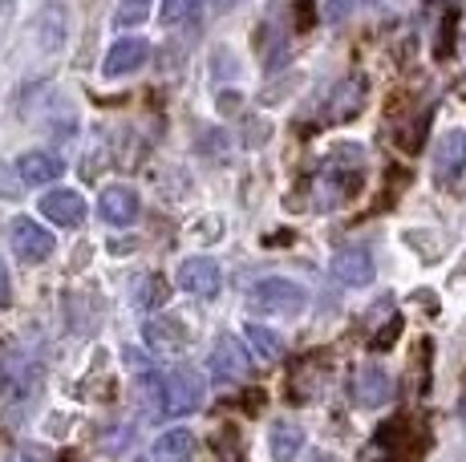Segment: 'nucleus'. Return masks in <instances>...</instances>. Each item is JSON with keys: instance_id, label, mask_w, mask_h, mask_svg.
Wrapping results in <instances>:
<instances>
[{"instance_id": "6", "label": "nucleus", "mask_w": 466, "mask_h": 462, "mask_svg": "<svg viewBox=\"0 0 466 462\" xmlns=\"http://www.w3.org/2000/svg\"><path fill=\"white\" fill-rule=\"evenodd\" d=\"M178 288H183L187 296H199V300L215 296V292L223 288L219 264H215L211 256H191V260H183L178 264Z\"/></svg>"}, {"instance_id": "27", "label": "nucleus", "mask_w": 466, "mask_h": 462, "mask_svg": "<svg viewBox=\"0 0 466 462\" xmlns=\"http://www.w3.org/2000/svg\"><path fill=\"white\" fill-rule=\"evenodd\" d=\"M5 300H8V272H5V264H0V308H5Z\"/></svg>"}, {"instance_id": "22", "label": "nucleus", "mask_w": 466, "mask_h": 462, "mask_svg": "<svg viewBox=\"0 0 466 462\" xmlns=\"http://www.w3.org/2000/svg\"><path fill=\"white\" fill-rule=\"evenodd\" d=\"M203 0H163V25H178L183 16H195V8H199Z\"/></svg>"}, {"instance_id": "14", "label": "nucleus", "mask_w": 466, "mask_h": 462, "mask_svg": "<svg viewBox=\"0 0 466 462\" xmlns=\"http://www.w3.org/2000/svg\"><path fill=\"white\" fill-rule=\"evenodd\" d=\"M150 61V45L142 37H122L118 45H110L106 53V77H122V74H134Z\"/></svg>"}, {"instance_id": "1", "label": "nucleus", "mask_w": 466, "mask_h": 462, "mask_svg": "<svg viewBox=\"0 0 466 462\" xmlns=\"http://www.w3.org/2000/svg\"><path fill=\"white\" fill-rule=\"evenodd\" d=\"M357 191H361V146H337L329 155L325 171L317 175L312 203H317V211H333L345 199H353Z\"/></svg>"}, {"instance_id": "3", "label": "nucleus", "mask_w": 466, "mask_h": 462, "mask_svg": "<svg viewBox=\"0 0 466 462\" xmlns=\"http://www.w3.org/2000/svg\"><path fill=\"white\" fill-rule=\"evenodd\" d=\"M248 305H252V313H259V316H300L304 305H309V292H304L297 280L268 276L248 292Z\"/></svg>"}, {"instance_id": "17", "label": "nucleus", "mask_w": 466, "mask_h": 462, "mask_svg": "<svg viewBox=\"0 0 466 462\" xmlns=\"http://www.w3.org/2000/svg\"><path fill=\"white\" fill-rule=\"evenodd\" d=\"M268 447H272L276 462H297L300 447H304V430L297 422H276L272 430H268Z\"/></svg>"}, {"instance_id": "21", "label": "nucleus", "mask_w": 466, "mask_h": 462, "mask_svg": "<svg viewBox=\"0 0 466 462\" xmlns=\"http://www.w3.org/2000/svg\"><path fill=\"white\" fill-rule=\"evenodd\" d=\"M163 300H167L163 276H142L138 284H134V305H138V308H158Z\"/></svg>"}, {"instance_id": "29", "label": "nucleus", "mask_w": 466, "mask_h": 462, "mask_svg": "<svg viewBox=\"0 0 466 462\" xmlns=\"http://www.w3.org/2000/svg\"><path fill=\"white\" fill-rule=\"evenodd\" d=\"M459 417H462V426H466V394H462V402H459Z\"/></svg>"}, {"instance_id": "12", "label": "nucleus", "mask_w": 466, "mask_h": 462, "mask_svg": "<svg viewBox=\"0 0 466 462\" xmlns=\"http://www.w3.org/2000/svg\"><path fill=\"white\" fill-rule=\"evenodd\" d=\"M142 336H147L150 353H183L187 341H191V333H187V325L178 316H150L142 325Z\"/></svg>"}, {"instance_id": "13", "label": "nucleus", "mask_w": 466, "mask_h": 462, "mask_svg": "<svg viewBox=\"0 0 466 462\" xmlns=\"http://www.w3.org/2000/svg\"><path fill=\"white\" fill-rule=\"evenodd\" d=\"M41 216L53 219L57 227H77L86 219V199L77 191H66V186H57V191H49L41 199Z\"/></svg>"}, {"instance_id": "5", "label": "nucleus", "mask_w": 466, "mask_h": 462, "mask_svg": "<svg viewBox=\"0 0 466 462\" xmlns=\"http://www.w3.org/2000/svg\"><path fill=\"white\" fill-rule=\"evenodd\" d=\"M8 244H13L16 260H25V264H41L53 256V236L37 224V219H13Z\"/></svg>"}, {"instance_id": "16", "label": "nucleus", "mask_w": 466, "mask_h": 462, "mask_svg": "<svg viewBox=\"0 0 466 462\" xmlns=\"http://www.w3.org/2000/svg\"><path fill=\"white\" fill-rule=\"evenodd\" d=\"M150 458H155V462H191L195 458V434L191 430L158 434L155 447H150Z\"/></svg>"}, {"instance_id": "7", "label": "nucleus", "mask_w": 466, "mask_h": 462, "mask_svg": "<svg viewBox=\"0 0 466 462\" xmlns=\"http://www.w3.org/2000/svg\"><path fill=\"white\" fill-rule=\"evenodd\" d=\"M466 171V130H451L434 150V179L438 186H454Z\"/></svg>"}, {"instance_id": "2", "label": "nucleus", "mask_w": 466, "mask_h": 462, "mask_svg": "<svg viewBox=\"0 0 466 462\" xmlns=\"http://www.w3.org/2000/svg\"><path fill=\"white\" fill-rule=\"evenodd\" d=\"M208 397V386L195 369H167L155 386V417H187Z\"/></svg>"}, {"instance_id": "10", "label": "nucleus", "mask_w": 466, "mask_h": 462, "mask_svg": "<svg viewBox=\"0 0 466 462\" xmlns=\"http://www.w3.org/2000/svg\"><path fill=\"white\" fill-rule=\"evenodd\" d=\"M393 397V381L390 373H385L381 366H361L353 373V402L365 406V410H378V406H385Z\"/></svg>"}, {"instance_id": "23", "label": "nucleus", "mask_w": 466, "mask_h": 462, "mask_svg": "<svg viewBox=\"0 0 466 462\" xmlns=\"http://www.w3.org/2000/svg\"><path fill=\"white\" fill-rule=\"evenodd\" d=\"M349 8H353V0H325V21H345Z\"/></svg>"}, {"instance_id": "30", "label": "nucleus", "mask_w": 466, "mask_h": 462, "mask_svg": "<svg viewBox=\"0 0 466 462\" xmlns=\"http://www.w3.org/2000/svg\"><path fill=\"white\" fill-rule=\"evenodd\" d=\"M462 49H466V41H462Z\"/></svg>"}, {"instance_id": "4", "label": "nucleus", "mask_w": 466, "mask_h": 462, "mask_svg": "<svg viewBox=\"0 0 466 462\" xmlns=\"http://www.w3.org/2000/svg\"><path fill=\"white\" fill-rule=\"evenodd\" d=\"M211 377L219 386H239V381L252 377V353L236 341V336H219L211 349V361H208Z\"/></svg>"}, {"instance_id": "15", "label": "nucleus", "mask_w": 466, "mask_h": 462, "mask_svg": "<svg viewBox=\"0 0 466 462\" xmlns=\"http://www.w3.org/2000/svg\"><path fill=\"white\" fill-rule=\"evenodd\" d=\"M61 171H66V163H61L57 155H49V150H25V155L16 158V175H21L29 186L53 183Z\"/></svg>"}, {"instance_id": "25", "label": "nucleus", "mask_w": 466, "mask_h": 462, "mask_svg": "<svg viewBox=\"0 0 466 462\" xmlns=\"http://www.w3.org/2000/svg\"><path fill=\"white\" fill-rule=\"evenodd\" d=\"M8 462H49V455H45V450H41V447H25V450H21V455H13V458H8Z\"/></svg>"}, {"instance_id": "9", "label": "nucleus", "mask_w": 466, "mask_h": 462, "mask_svg": "<svg viewBox=\"0 0 466 462\" xmlns=\"http://www.w3.org/2000/svg\"><path fill=\"white\" fill-rule=\"evenodd\" d=\"M97 211H102V219L110 227H130L134 219H138V191L127 183L106 186L102 199H97Z\"/></svg>"}, {"instance_id": "20", "label": "nucleus", "mask_w": 466, "mask_h": 462, "mask_svg": "<svg viewBox=\"0 0 466 462\" xmlns=\"http://www.w3.org/2000/svg\"><path fill=\"white\" fill-rule=\"evenodd\" d=\"M150 13H155V0H118L114 25H118V29H134V25H142Z\"/></svg>"}, {"instance_id": "11", "label": "nucleus", "mask_w": 466, "mask_h": 462, "mask_svg": "<svg viewBox=\"0 0 466 462\" xmlns=\"http://www.w3.org/2000/svg\"><path fill=\"white\" fill-rule=\"evenodd\" d=\"M373 256L365 252V247H340L333 256V276L337 284H345V288H365V284H373Z\"/></svg>"}, {"instance_id": "26", "label": "nucleus", "mask_w": 466, "mask_h": 462, "mask_svg": "<svg viewBox=\"0 0 466 462\" xmlns=\"http://www.w3.org/2000/svg\"><path fill=\"white\" fill-rule=\"evenodd\" d=\"M239 5H244V0H211L215 13H231V8H239Z\"/></svg>"}, {"instance_id": "28", "label": "nucleus", "mask_w": 466, "mask_h": 462, "mask_svg": "<svg viewBox=\"0 0 466 462\" xmlns=\"http://www.w3.org/2000/svg\"><path fill=\"white\" fill-rule=\"evenodd\" d=\"M13 5L16 0H0V13H13Z\"/></svg>"}, {"instance_id": "8", "label": "nucleus", "mask_w": 466, "mask_h": 462, "mask_svg": "<svg viewBox=\"0 0 466 462\" xmlns=\"http://www.w3.org/2000/svg\"><path fill=\"white\" fill-rule=\"evenodd\" d=\"M365 94H370V85H365V77L361 74H349V77H340V82L333 85V94H329V105H325V118L329 122H349V118H357L361 114V105H365Z\"/></svg>"}, {"instance_id": "24", "label": "nucleus", "mask_w": 466, "mask_h": 462, "mask_svg": "<svg viewBox=\"0 0 466 462\" xmlns=\"http://www.w3.org/2000/svg\"><path fill=\"white\" fill-rule=\"evenodd\" d=\"M398 333H401V316H393V321H390V328L373 336V349H385V345H393V336H398Z\"/></svg>"}, {"instance_id": "19", "label": "nucleus", "mask_w": 466, "mask_h": 462, "mask_svg": "<svg viewBox=\"0 0 466 462\" xmlns=\"http://www.w3.org/2000/svg\"><path fill=\"white\" fill-rule=\"evenodd\" d=\"M244 341H248V349H256L259 361H276L284 353L280 333H276V328H268V325H252V321H248L244 325Z\"/></svg>"}, {"instance_id": "18", "label": "nucleus", "mask_w": 466, "mask_h": 462, "mask_svg": "<svg viewBox=\"0 0 466 462\" xmlns=\"http://www.w3.org/2000/svg\"><path fill=\"white\" fill-rule=\"evenodd\" d=\"M33 29H37V41H41L45 53L61 49V41H66V8H61V5H45Z\"/></svg>"}]
</instances>
